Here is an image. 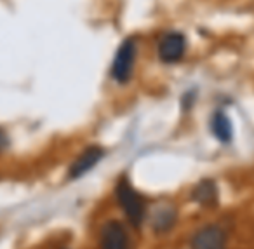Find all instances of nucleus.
I'll return each mask as SVG.
<instances>
[{
    "label": "nucleus",
    "instance_id": "1",
    "mask_svg": "<svg viewBox=\"0 0 254 249\" xmlns=\"http://www.w3.org/2000/svg\"><path fill=\"white\" fill-rule=\"evenodd\" d=\"M115 195L119 200L120 207H122L124 214L129 220V223L132 227H139L145 220L146 214V204L145 199L136 192V188L127 181L126 178H122L115 186Z\"/></svg>",
    "mask_w": 254,
    "mask_h": 249
},
{
    "label": "nucleus",
    "instance_id": "2",
    "mask_svg": "<svg viewBox=\"0 0 254 249\" xmlns=\"http://www.w3.org/2000/svg\"><path fill=\"white\" fill-rule=\"evenodd\" d=\"M134 63H136V42L132 39H127L117 49L115 58H113V63H112L113 81L120 82V84H126L132 77Z\"/></svg>",
    "mask_w": 254,
    "mask_h": 249
},
{
    "label": "nucleus",
    "instance_id": "3",
    "mask_svg": "<svg viewBox=\"0 0 254 249\" xmlns=\"http://www.w3.org/2000/svg\"><path fill=\"white\" fill-rule=\"evenodd\" d=\"M187 51V39L180 32H167L159 40V58L164 63H178Z\"/></svg>",
    "mask_w": 254,
    "mask_h": 249
},
{
    "label": "nucleus",
    "instance_id": "4",
    "mask_svg": "<svg viewBox=\"0 0 254 249\" xmlns=\"http://www.w3.org/2000/svg\"><path fill=\"white\" fill-rule=\"evenodd\" d=\"M190 249H226V234L218 225H209L198 230Z\"/></svg>",
    "mask_w": 254,
    "mask_h": 249
},
{
    "label": "nucleus",
    "instance_id": "5",
    "mask_svg": "<svg viewBox=\"0 0 254 249\" xmlns=\"http://www.w3.org/2000/svg\"><path fill=\"white\" fill-rule=\"evenodd\" d=\"M105 157V150L101 147H89L78 155L73 161V164L68 169V178L70 179H77L82 178L84 174H87L89 171L94 169V166L98 164L101 159Z\"/></svg>",
    "mask_w": 254,
    "mask_h": 249
},
{
    "label": "nucleus",
    "instance_id": "6",
    "mask_svg": "<svg viewBox=\"0 0 254 249\" xmlns=\"http://www.w3.org/2000/svg\"><path fill=\"white\" fill-rule=\"evenodd\" d=\"M101 249H129L127 232L120 221H108L101 228Z\"/></svg>",
    "mask_w": 254,
    "mask_h": 249
},
{
    "label": "nucleus",
    "instance_id": "7",
    "mask_svg": "<svg viewBox=\"0 0 254 249\" xmlns=\"http://www.w3.org/2000/svg\"><path fill=\"white\" fill-rule=\"evenodd\" d=\"M191 199L197 204H202V206H216V202H218V188H216V183L211 181V179L200 181L193 188Z\"/></svg>",
    "mask_w": 254,
    "mask_h": 249
},
{
    "label": "nucleus",
    "instance_id": "8",
    "mask_svg": "<svg viewBox=\"0 0 254 249\" xmlns=\"http://www.w3.org/2000/svg\"><path fill=\"white\" fill-rule=\"evenodd\" d=\"M211 131L221 143H230L233 138V127L232 120L223 112H216L211 119Z\"/></svg>",
    "mask_w": 254,
    "mask_h": 249
},
{
    "label": "nucleus",
    "instance_id": "9",
    "mask_svg": "<svg viewBox=\"0 0 254 249\" xmlns=\"http://www.w3.org/2000/svg\"><path fill=\"white\" fill-rule=\"evenodd\" d=\"M174 223V214L173 211L169 209H164V211H159L155 216V221H153V227H155L157 232H166L171 225Z\"/></svg>",
    "mask_w": 254,
    "mask_h": 249
},
{
    "label": "nucleus",
    "instance_id": "10",
    "mask_svg": "<svg viewBox=\"0 0 254 249\" xmlns=\"http://www.w3.org/2000/svg\"><path fill=\"white\" fill-rule=\"evenodd\" d=\"M9 145V138H7V134L4 133V131L0 129V150H4L5 147Z\"/></svg>",
    "mask_w": 254,
    "mask_h": 249
}]
</instances>
